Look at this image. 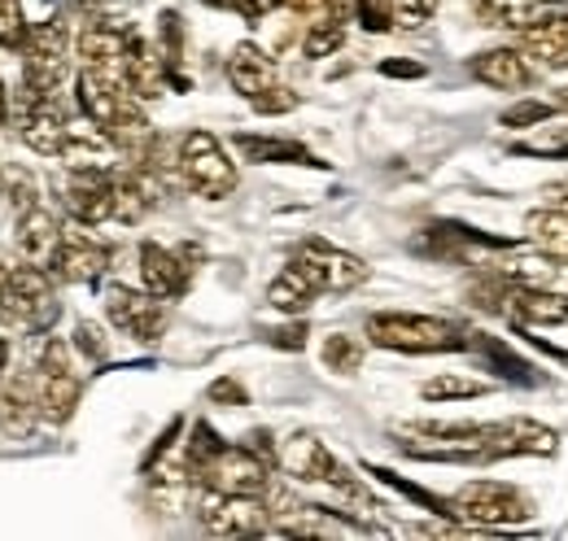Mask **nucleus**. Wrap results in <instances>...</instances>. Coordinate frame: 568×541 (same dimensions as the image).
Segmentation results:
<instances>
[{"instance_id":"13","label":"nucleus","mask_w":568,"mask_h":541,"mask_svg":"<svg viewBox=\"0 0 568 541\" xmlns=\"http://www.w3.org/2000/svg\"><path fill=\"white\" fill-rule=\"evenodd\" d=\"M13 302H18V324L31 328V333L53 328V319L62 315V302H58V288L49 279V267H36V263H18L13 267Z\"/></svg>"},{"instance_id":"11","label":"nucleus","mask_w":568,"mask_h":541,"mask_svg":"<svg viewBox=\"0 0 568 541\" xmlns=\"http://www.w3.org/2000/svg\"><path fill=\"white\" fill-rule=\"evenodd\" d=\"M62 205L71 210L79 227H97V223L114 218V171L71 166V175L62 184Z\"/></svg>"},{"instance_id":"1","label":"nucleus","mask_w":568,"mask_h":541,"mask_svg":"<svg viewBox=\"0 0 568 541\" xmlns=\"http://www.w3.org/2000/svg\"><path fill=\"white\" fill-rule=\"evenodd\" d=\"M367 337L381 349H398V354H442V349H468L473 333L446 324V319H428V315H407V310H381L367 319Z\"/></svg>"},{"instance_id":"26","label":"nucleus","mask_w":568,"mask_h":541,"mask_svg":"<svg viewBox=\"0 0 568 541\" xmlns=\"http://www.w3.org/2000/svg\"><path fill=\"white\" fill-rule=\"evenodd\" d=\"M22 79L44 92V96H58L62 83L71 79V58H22Z\"/></svg>"},{"instance_id":"27","label":"nucleus","mask_w":568,"mask_h":541,"mask_svg":"<svg viewBox=\"0 0 568 541\" xmlns=\"http://www.w3.org/2000/svg\"><path fill=\"white\" fill-rule=\"evenodd\" d=\"M346 40V22H333V18H311L306 22V35H302V53L306 58H328L337 53Z\"/></svg>"},{"instance_id":"5","label":"nucleus","mask_w":568,"mask_h":541,"mask_svg":"<svg viewBox=\"0 0 568 541\" xmlns=\"http://www.w3.org/2000/svg\"><path fill=\"white\" fill-rule=\"evenodd\" d=\"M450 516H464L473 524H520L534 516V502L503 480H473L450 493Z\"/></svg>"},{"instance_id":"31","label":"nucleus","mask_w":568,"mask_h":541,"mask_svg":"<svg viewBox=\"0 0 568 541\" xmlns=\"http://www.w3.org/2000/svg\"><path fill=\"white\" fill-rule=\"evenodd\" d=\"M389 9H394V27L416 31L437 13V0H389Z\"/></svg>"},{"instance_id":"38","label":"nucleus","mask_w":568,"mask_h":541,"mask_svg":"<svg viewBox=\"0 0 568 541\" xmlns=\"http://www.w3.org/2000/svg\"><path fill=\"white\" fill-rule=\"evenodd\" d=\"M272 340H276L281 349H302V345H306V324H293V328H281V333H272Z\"/></svg>"},{"instance_id":"15","label":"nucleus","mask_w":568,"mask_h":541,"mask_svg":"<svg viewBox=\"0 0 568 541\" xmlns=\"http://www.w3.org/2000/svg\"><path fill=\"white\" fill-rule=\"evenodd\" d=\"M62 218L49 210L44 202H36L31 210L18 214V232H13V245H18V258L22 263H36V267H49L58 245H62Z\"/></svg>"},{"instance_id":"21","label":"nucleus","mask_w":568,"mask_h":541,"mask_svg":"<svg viewBox=\"0 0 568 541\" xmlns=\"http://www.w3.org/2000/svg\"><path fill=\"white\" fill-rule=\"evenodd\" d=\"M18 135H22V144H27L31 153H40V157H62L67 135H71V119H67V110L58 105V96H49V101L36 105V114L18 127Z\"/></svg>"},{"instance_id":"25","label":"nucleus","mask_w":568,"mask_h":541,"mask_svg":"<svg viewBox=\"0 0 568 541\" xmlns=\"http://www.w3.org/2000/svg\"><path fill=\"white\" fill-rule=\"evenodd\" d=\"M236 149L250 157V162H306V166H320L302 144L293 140H263V135H236Z\"/></svg>"},{"instance_id":"42","label":"nucleus","mask_w":568,"mask_h":541,"mask_svg":"<svg viewBox=\"0 0 568 541\" xmlns=\"http://www.w3.org/2000/svg\"><path fill=\"white\" fill-rule=\"evenodd\" d=\"M556 110H568V83L565 88H556Z\"/></svg>"},{"instance_id":"28","label":"nucleus","mask_w":568,"mask_h":541,"mask_svg":"<svg viewBox=\"0 0 568 541\" xmlns=\"http://www.w3.org/2000/svg\"><path fill=\"white\" fill-rule=\"evenodd\" d=\"M420 394L428 402H464V398H481L486 385L473 380V376H433V380H425Z\"/></svg>"},{"instance_id":"9","label":"nucleus","mask_w":568,"mask_h":541,"mask_svg":"<svg viewBox=\"0 0 568 541\" xmlns=\"http://www.w3.org/2000/svg\"><path fill=\"white\" fill-rule=\"evenodd\" d=\"M276 463H281V472L288 476V480H302V484H333V489L355 484V476L346 472V468L333 459V450H328L320 437H311V432L284 437L281 450H276Z\"/></svg>"},{"instance_id":"10","label":"nucleus","mask_w":568,"mask_h":541,"mask_svg":"<svg viewBox=\"0 0 568 541\" xmlns=\"http://www.w3.org/2000/svg\"><path fill=\"white\" fill-rule=\"evenodd\" d=\"M105 315H110V324L119 333H128V337L136 340H158L166 333V306L149 288L136 293L128 284H110L105 288Z\"/></svg>"},{"instance_id":"36","label":"nucleus","mask_w":568,"mask_h":541,"mask_svg":"<svg viewBox=\"0 0 568 541\" xmlns=\"http://www.w3.org/2000/svg\"><path fill=\"white\" fill-rule=\"evenodd\" d=\"M241 18H250V22H258V18H267L272 9H281V0H227Z\"/></svg>"},{"instance_id":"6","label":"nucleus","mask_w":568,"mask_h":541,"mask_svg":"<svg viewBox=\"0 0 568 541\" xmlns=\"http://www.w3.org/2000/svg\"><path fill=\"white\" fill-rule=\"evenodd\" d=\"M36 394H40V415H44L49 423H67L74 415L83 385H79V376H74L71 349H67L62 340H53V337L44 340L40 367H36Z\"/></svg>"},{"instance_id":"44","label":"nucleus","mask_w":568,"mask_h":541,"mask_svg":"<svg viewBox=\"0 0 568 541\" xmlns=\"http://www.w3.org/2000/svg\"><path fill=\"white\" fill-rule=\"evenodd\" d=\"M0 363H4V340H0Z\"/></svg>"},{"instance_id":"43","label":"nucleus","mask_w":568,"mask_h":541,"mask_svg":"<svg viewBox=\"0 0 568 541\" xmlns=\"http://www.w3.org/2000/svg\"><path fill=\"white\" fill-rule=\"evenodd\" d=\"M74 4H83V9H92V4H97V0H74Z\"/></svg>"},{"instance_id":"35","label":"nucleus","mask_w":568,"mask_h":541,"mask_svg":"<svg viewBox=\"0 0 568 541\" xmlns=\"http://www.w3.org/2000/svg\"><path fill=\"white\" fill-rule=\"evenodd\" d=\"M0 324H18V302H13V267H0Z\"/></svg>"},{"instance_id":"34","label":"nucleus","mask_w":568,"mask_h":541,"mask_svg":"<svg viewBox=\"0 0 568 541\" xmlns=\"http://www.w3.org/2000/svg\"><path fill=\"white\" fill-rule=\"evenodd\" d=\"M355 18L367 27V31H376V35L394 27V9H389V0H358Z\"/></svg>"},{"instance_id":"12","label":"nucleus","mask_w":568,"mask_h":541,"mask_svg":"<svg viewBox=\"0 0 568 541\" xmlns=\"http://www.w3.org/2000/svg\"><path fill=\"white\" fill-rule=\"evenodd\" d=\"M481 450H486V463L520 459V455H556L560 437L538 419H503V423H481Z\"/></svg>"},{"instance_id":"4","label":"nucleus","mask_w":568,"mask_h":541,"mask_svg":"<svg viewBox=\"0 0 568 541\" xmlns=\"http://www.w3.org/2000/svg\"><path fill=\"white\" fill-rule=\"evenodd\" d=\"M197 480L219 493H232V498H263L276 476H272V455H263L254 446H223Z\"/></svg>"},{"instance_id":"17","label":"nucleus","mask_w":568,"mask_h":541,"mask_svg":"<svg viewBox=\"0 0 568 541\" xmlns=\"http://www.w3.org/2000/svg\"><path fill=\"white\" fill-rule=\"evenodd\" d=\"M473 79H481L486 88H498V92H520L538 79V67L520 44L516 49H490L473 62Z\"/></svg>"},{"instance_id":"16","label":"nucleus","mask_w":568,"mask_h":541,"mask_svg":"<svg viewBox=\"0 0 568 541\" xmlns=\"http://www.w3.org/2000/svg\"><path fill=\"white\" fill-rule=\"evenodd\" d=\"M128 44H132V31H123L119 22H88L79 31V40H74L83 67L101 70V74H114V79H123Z\"/></svg>"},{"instance_id":"2","label":"nucleus","mask_w":568,"mask_h":541,"mask_svg":"<svg viewBox=\"0 0 568 541\" xmlns=\"http://www.w3.org/2000/svg\"><path fill=\"white\" fill-rule=\"evenodd\" d=\"M180 180L197 197L223 202L236 188V162L227 157V149L211 132H189L180 135Z\"/></svg>"},{"instance_id":"23","label":"nucleus","mask_w":568,"mask_h":541,"mask_svg":"<svg viewBox=\"0 0 568 541\" xmlns=\"http://www.w3.org/2000/svg\"><path fill=\"white\" fill-rule=\"evenodd\" d=\"M22 58H71V27L62 18H49V22H31L22 44H18Z\"/></svg>"},{"instance_id":"7","label":"nucleus","mask_w":568,"mask_h":541,"mask_svg":"<svg viewBox=\"0 0 568 541\" xmlns=\"http://www.w3.org/2000/svg\"><path fill=\"white\" fill-rule=\"evenodd\" d=\"M288 267L302 270L315 284V293H351V288H358L367 279L363 258L337 249V245H328V241H302L293 249V263Z\"/></svg>"},{"instance_id":"18","label":"nucleus","mask_w":568,"mask_h":541,"mask_svg":"<svg viewBox=\"0 0 568 541\" xmlns=\"http://www.w3.org/2000/svg\"><path fill=\"white\" fill-rule=\"evenodd\" d=\"M189 275H193V267H189L184 254H171V249H162L153 241L141 245V284L153 297H162V302L180 297L189 288Z\"/></svg>"},{"instance_id":"3","label":"nucleus","mask_w":568,"mask_h":541,"mask_svg":"<svg viewBox=\"0 0 568 541\" xmlns=\"http://www.w3.org/2000/svg\"><path fill=\"white\" fill-rule=\"evenodd\" d=\"M227 79H232V88H236L254 110H263V114H284V110H293V92L281 83L276 62H272L258 44H250V40L232 49V58H227Z\"/></svg>"},{"instance_id":"39","label":"nucleus","mask_w":568,"mask_h":541,"mask_svg":"<svg viewBox=\"0 0 568 541\" xmlns=\"http://www.w3.org/2000/svg\"><path fill=\"white\" fill-rule=\"evenodd\" d=\"M281 9H288V13H302L306 22H311V18H324V0H281Z\"/></svg>"},{"instance_id":"30","label":"nucleus","mask_w":568,"mask_h":541,"mask_svg":"<svg viewBox=\"0 0 568 541\" xmlns=\"http://www.w3.org/2000/svg\"><path fill=\"white\" fill-rule=\"evenodd\" d=\"M74 349H79L83 358H92V363H105V358H110V340H105V333H101L92 319H79V324H74Z\"/></svg>"},{"instance_id":"22","label":"nucleus","mask_w":568,"mask_h":541,"mask_svg":"<svg viewBox=\"0 0 568 541\" xmlns=\"http://www.w3.org/2000/svg\"><path fill=\"white\" fill-rule=\"evenodd\" d=\"M525 241H529L534 249H542L551 263H565L568 267V214L565 210H556V205L534 210V214L525 218Z\"/></svg>"},{"instance_id":"24","label":"nucleus","mask_w":568,"mask_h":541,"mask_svg":"<svg viewBox=\"0 0 568 541\" xmlns=\"http://www.w3.org/2000/svg\"><path fill=\"white\" fill-rule=\"evenodd\" d=\"M315 297H320V293H315V284H311L297 267H284L281 275L267 284V302H272L281 315H302Z\"/></svg>"},{"instance_id":"32","label":"nucleus","mask_w":568,"mask_h":541,"mask_svg":"<svg viewBox=\"0 0 568 541\" xmlns=\"http://www.w3.org/2000/svg\"><path fill=\"white\" fill-rule=\"evenodd\" d=\"M556 114V105L547 101H520L511 110H503V127H534V123H547Z\"/></svg>"},{"instance_id":"40","label":"nucleus","mask_w":568,"mask_h":541,"mask_svg":"<svg viewBox=\"0 0 568 541\" xmlns=\"http://www.w3.org/2000/svg\"><path fill=\"white\" fill-rule=\"evenodd\" d=\"M381 70H385V74H403V79H420V74H425L416 62H385Z\"/></svg>"},{"instance_id":"20","label":"nucleus","mask_w":568,"mask_h":541,"mask_svg":"<svg viewBox=\"0 0 568 541\" xmlns=\"http://www.w3.org/2000/svg\"><path fill=\"white\" fill-rule=\"evenodd\" d=\"M40 419H44V415H40V394H36V371L13 376V380L4 385V398H0V428H4V437L22 441V437L36 432Z\"/></svg>"},{"instance_id":"19","label":"nucleus","mask_w":568,"mask_h":541,"mask_svg":"<svg viewBox=\"0 0 568 541\" xmlns=\"http://www.w3.org/2000/svg\"><path fill=\"white\" fill-rule=\"evenodd\" d=\"M166 62L171 58H162L144 35L132 31V44H128V58H123V83L132 88V96L158 101L162 88H166Z\"/></svg>"},{"instance_id":"29","label":"nucleus","mask_w":568,"mask_h":541,"mask_svg":"<svg viewBox=\"0 0 568 541\" xmlns=\"http://www.w3.org/2000/svg\"><path fill=\"white\" fill-rule=\"evenodd\" d=\"M324 367L337 371V376H355L363 367V345L355 337H346V333H333L324 340Z\"/></svg>"},{"instance_id":"8","label":"nucleus","mask_w":568,"mask_h":541,"mask_svg":"<svg viewBox=\"0 0 568 541\" xmlns=\"http://www.w3.org/2000/svg\"><path fill=\"white\" fill-rule=\"evenodd\" d=\"M197 520L219 538H254V533H267V524H272L263 498H232L211 484H202V493H197Z\"/></svg>"},{"instance_id":"37","label":"nucleus","mask_w":568,"mask_h":541,"mask_svg":"<svg viewBox=\"0 0 568 541\" xmlns=\"http://www.w3.org/2000/svg\"><path fill=\"white\" fill-rule=\"evenodd\" d=\"M211 398H214V402H236V406H245V389H241L236 380H214V385H211Z\"/></svg>"},{"instance_id":"14","label":"nucleus","mask_w":568,"mask_h":541,"mask_svg":"<svg viewBox=\"0 0 568 541\" xmlns=\"http://www.w3.org/2000/svg\"><path fill=\"white\" fill-rule=\"evenodd\" d=\"M110 267V249L105 245H97L88 232H79V227H67L62 232V245H58V254H53V263L49 270L62 279V284H97L101 275Z\"/></svg>"},{"instance_id":"41","label":"nucleus","mask_w":568,"mask_h":541,"mask_svg":"<svg viewBox=\"0 0 568 541\" xmlns=\"http://www.w3.org/2000/svg\"><path fill=\"white\" fill-rule=\"evenodd\" d=\"M0 123H9V88L0 83Z\"/></svg>"},{"instance_id":"33","label":"nucleus","mask_w":568,"mask_h":541,"mask_svg":"<svg viewBox=\"0 0 568 541\" xmlns=\"http://www.w3.org/2000/svg\"><path fill=\"white\" fill-rule=\"evenodd\" d=\"M22 35H27L22 4H18V0H0V49H18Z\"/></svg>"}]
</instances>
